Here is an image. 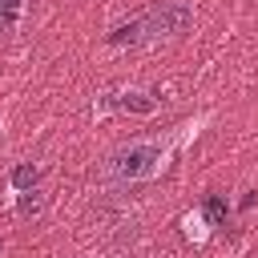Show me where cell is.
<instances>
[{
  "instance_id": "3957f363",
  "label": "cell",
  "mask_w": 258,
  "mask_h": 258,
  "mask_svg": "<svg viewBox=\"0 0 258 258\" xmlns=\"http://www.w3.org/2000/svg\"><path fill=\"white\" fill-rule=\"evenodd\" d=\"M157 109V97L145 93V89H109L93 101V113L105 117V113H137V117H149Z\"/></svg>"
},
{
  "instance_id": "9c48e42d",
  "label": "cell",
  "mask_w": 258,
  "mask_h": 258,
  "mask_svg": "<svg viewBox=\"0 0 258 258\" xmlns=\"http://www.w3.org/2000/svg\"><path fill=\"white\" fill-rule=\"evenodd\" d=\"M20 4H24V0H0V8H4V12H20Z\"/></svg>"
},
{
  "instance_id": "8992f818",
  "label": "cell",
  "mask_w": 258,
  "mask_h": 258,
  "mask_svg": "<svg viewBox=\"0 0 258 258\" xmlns=\"http://www.w3.org/2000/svg\"><path fill=\"white\" fill-rule=\"evenodd\" d=\"M202 218L210 222V230H222V226H226V218H230L226 198H222V194H206V202H202Z\"/></svg>"
},
{
  "instance_id": "6da1fadb",
  "label": "cell",
  "mask_w": 258,
  "mask_h": 258,
  "mask_svg": "<svg viewBox=\"0 0 258 258\" xmlns=\"http://www.w3.org/2000/svg\"><path fill=\"white\" fill-rule=\"evenodd\" d=\"M189 24H194V8H189L185 0H157V4H149L145 12H137L133 20L113 24V28L105 32V40L117 44V48H121V44L141 48V44L177 40V36L189 32Z\"/></svg>"
},
{
  "instance_id": "277c9868",
  "label": "cell",
  "mask_w": 258,
  "mask_h": 258,
  "mask_svg": "<svg viewBox=\"0 0 258 258\" xmlns=\"http://www.w3.org/2000/svg\"><path fill=\"white\" fill-rule=\"evenodd\" d=\"M8 185H12V194L36 189V185H40V165H32V161H20V165L8 173Z\"/></svg>"
},
{
  "instance_id": "7a4b0ae2",
  "label": "cell",
  "mask_w": 258,
  "mask_h": 258,
  "mask_svg": "<svg viewBox=\"0 0 258 258\" xmlns=\"http://www.w3.org/2000/svg\"><path fill=\"white\" fill-rule=\"evenodd\" d=\"M169 141H133L109 157V173L121 181H149L169 165Z\"/></svg>"
},
{
  "instance_id": "52a82bcc",
  "label": "cell",
  "mask_w": 258,
  "mask_h": 258,
  "mask_svg": "<svg viewBox=\"0 0 258 258\" xmlns=\"http://www.w3.org/2000/svg\"><path fill=\"white\" fill-rule=\"evenodd\" d=\"M181 226H185V238H194L198 246L210 238V222L202 218V210H189V214H181Z\"/></svg>"
},
{
  "instance_id": "ba28073f",
  "label": "cell",
  "mask_w": 258,
  "mask_h": 258,
  "mask_svg": "<svg viewBox=\"0 0 258 258\" xmlns=\"http://www.w3.org/2000/svg\"><path fill=\"white\" fill-rule=\"evenodd\" d=\"M16 16H20V12H4V8H0V32H8V28L16 24Z\"/></svg>"
},
{
  "instance_id": "5b68a950",
  "label": "cell",
  "mask_w": 258,
  "mask_h": 258,
  "mask_svg": "<svg viewBox=\"0 0 258 258\" xmlns=\"http://www.w3.org/2000/svg\"><path fill=\"white\" fill-rule=\"evenodd\" d=\"M44 206H48V194L36 185V189H24V194H16V214L20 218H40L44 214Z\"/></svg>"
}]
</instances>
